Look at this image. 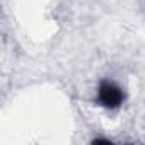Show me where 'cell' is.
<instances>
[{"mask_svg":"<svg viewBox=\"0 0 145 145\" xmlns=\"http://www.w3.org/2000/svg\"><path fill=\"white\" fill-rule=\"evenodd\" d=\"M125 94L120 86H116L111 80H103L97 89V103L108 109H114L123 104Z\"/></svg>","mask_w":145,"mask_h":145,"instance_id":"cell-1","label":"cell"}]
</instances>
